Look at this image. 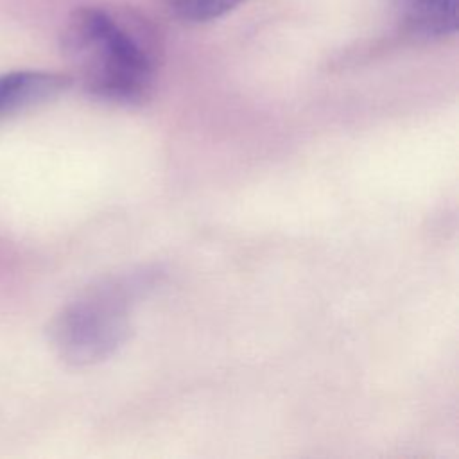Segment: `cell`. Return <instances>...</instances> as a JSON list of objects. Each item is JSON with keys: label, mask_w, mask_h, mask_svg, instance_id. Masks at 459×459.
Instances as JSON below:
<instances>
[{"label": "cell", "mask_w": 459, "mask_h": 459, "mask_svg": "<svg viewBox=\"0 0 459 459\" xmlns=\"http://www.w3.org/2000/svg\"><path fill=\"white\" fill-rule=\"evenodd\" d=\"M63 52L91 95L133 104L151 88L158 36L136 11L79 7L65 25Z\"/></svg>", "instance_id": "1"}, {"label": "cell", "mask_w": 459, "mask_h": 459, "mask_svg": "<svg viewBox=\"0 0 459 459\" xmlns=\"http://www.w3.org/2000/svg\"><path fill=\"white\" fill-rule=\"evenodd\" d=\"M136 283L102 285L70 303L56 317L52 341L74 366L109 359L129 335V303Z\"/></svg>", "instance_id": "2"}, {"label": "cell", "mask_w": 459, "mask_h": 459, "mask_svg": "<svg viewBox=\"0 0 459 459\" xmlns=\"http://www.w3.org/2000/svg\"><path fill=\"white\" fill-rule=\"evenodd\" d=\"M70 86V77L54 72L18 70L0 75V118L54 99Z\"/></svg>", "instance_id": "3"}, {"label": "cell", "mask_w": 459, "mask_h": 459, "mask_svg": "<svg viewBox=\"0 0 459 459\" xmlns=\"http://www.w3.org/2000/svg\"><path fill=\"white\" fill-rule=\"evenodd\" d=\"M402 27L423 39L452 36L457 30V0H393Z\"/></svg>", "instance_id": "4"}, {"label": "cell", "mask_w": 459, "mask_h": 459, "mask_svg": "<svg viewBox=\"0 0 459 459\" xmlns=\"http://www.w3.org/2000/svg\"><path fill=\"white\" fill-rule=\"evenodd\" d=\"M244 0H167L170 11L183 22L190 23H206L217 20Z\"/></svg>", "instance_id": "5"}]
</instances>
